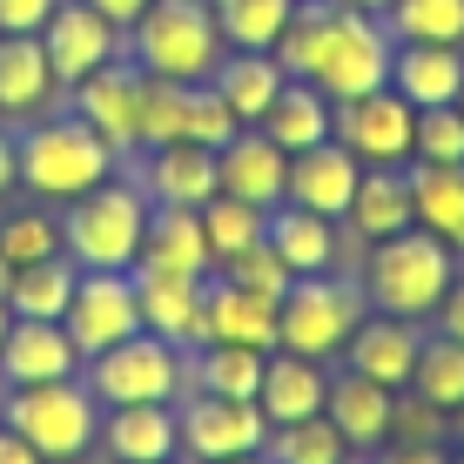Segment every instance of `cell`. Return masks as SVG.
Instances as JSON below:
<instances>
[{
	"label": "cell",
	"mask_w": 464,
	"mask_h": 464,
	"mask_svg": "<svg viewBox=\"0 0 464 464\" xmlns=\"http://www.w3.org/2000/svg\"><path fill=\"white\" fill-rule=\"evenodd\" d=\"M283 82H290V74H283V61L269 54V47H229V54L216 61V74H209V88L229 102V115L243 128H256L269 115V102L283 94Z\"/></svg>",
	"instance_id": "4316f807"
},
{
	"label": "cell",
	"mask_w": 464,
	"mask_h": 464,
	"mask_svg": "<svg viewBox=\"0 0 464 464\" xmlns=\"http://www.w3.org/2000/svg\"><path fill=\"white\" fill-rule=\"evenodd\" d=\"M0 424L21 430L47 464H74L82 451H94V438H102V404H94V391L82 377L14 383L7 404H0Z\"/></svg>",
	"instance_id": "5b68a950"
},
{
	"label": "cell",
	"mask_w": 464,
	"mask_h": 464,
	"mask_svg": "<svg viewBox=\"0 0 464 464\" xmlns=\"http://www.w3.org/2000/svg\"><path fill=\"white\" fill-rule=\"evenodd\" d=\"M363 324V283L357 276H296L290 290L276 296V350H296V357H343L350 330Z\"/></svg>",
	"instance_id": "8992f818"
},
{
	"label": "cell",
	"mask_w": 464,
	"mask_h": 464,
	"mask_svg": "<svg viewBox=\"0 0 464 464\" xmlns=\"http://www.w3.org/2000/svg\"><path fill=\"white\" fill-rule=\"evenodd\" d=\"M263 222H269V209H256V202H243V196H222V188L202 202V236H209L216 263H229L236 249L263 243Z\"/></svg>",
	"instance_id": "8d00e7d4"
},
{
	"label": "cell",
	"mask_w": 464,
	"mask_h": 464,
	"mask_svg": "<svg viewBox=\"0 0 464 464\" xmlns=\"http://www.w3.org/2000/svg\"><path fill=\"white\" fill-rule=\"evenodd\" d=\"M54 377H82V350H74L68 324L47 316H14L7 343H0V383H54Z\"/></svg>",
	"instance_id": "d6986e66"
},
{
	"label": "cell",
	"mask_w": 464,
	"mask_h": 464,
	"mask_svg": "<svg viewBox=\"0 0 464 464\" xmlns=\"http://www.w3.org/2000/svg\"><path fill=\"white\" fill-rule=\"evenodd\" d=\"M135 269H162V276H209L216 256H209V236H202V209L149 202V229H141Z\"/></svg>",
	"instance_id": "7402d4cb"
},
{
	"label": "cell",
	"mask_w": 464,
	"mask_h": 464,
	"mask_svg": "<svg viewBox=\"0 0 464 464\" xmlns=\"http://www.w3.org/2000/svg\"><path fill=\"white\" fill-rule=\"evenodd\" d=\"M263 236H269V249L290 263V276H324V269L343 263L337 222L316 216V209H296V202H276V209H269V222H263Z\"/></svg>",
	"instance_id": "d4e9b609"
},
{
	"label": "cell",
	"mask_w": 464,
	"mask_h": 464,
	"mask_svg": "<svg viewBox=\"0 0 464 464\" xmlns=\"http://www.w3.org/2000/svg\"><path fill=\"white\" fill-rule=\"evenodd\" d=\"M196 343H249V350H276V303L209 269V283H202V324H196Z\"/></svg>",
	"instance_id": "e0dca14e"
},
{
	"label": "cell",
	"mask_w": 464,
	"mask_h": 464,
	"mask_svg": "<svg viewBox=\"0 0 464 464\" xmlns=\"http://www.w3.org/2000/svg\"><path fill=\"white\" fill-rule=\"evenodd\" d=\"M61 0H0V34H41Z\"/></svg>",
	"instance_id": "ee69618b"
},
{
	"label": "cell",
	"mask_w": 464,
	"mask_h": 464,
	"mask_svg": "<svg viewBox=\"0 0 464 464\" xmlns=\"http://www.w3.org/2000/svg\"><path fill=\"white\" fill-rule=\"evenodd\" d=\"M377 464H451V451L444 444H383Z\"/></svg>",
	"instance_id": "bcb514c9"
},
{
	"label": "cell",
	"mask_w": 464,
	"mask_h": 464,
	"mask_svg": "<svg viewBox=\"0 0 464 464\" xmlns=\"http://www.w3.org/2000/svg\"><path fill=\"white\" fill-rule=\"evenodd\" d=\"M216 276H229V283H243V290H256V296H269V303H276L283 290H290V263H283V256L276 249H269V236H263V243H249V249H236L229 256V263H216Z\"/></svg>",
	"instance_id": "60d3db41"
},
{
	"label": "cell",
	"mask_w": 464,
	"mask_h": 464,
	"mask_svg": "<svg viewBox=\"0 0 464 464\" xmlns=\"http://www.w3.org/2000/svg\"><path fill=\"white\" fill-rule=\"evenodd\" d=\"M383 27L397 41H451L464 47V0H391Z\"/></svg>",
	"instance_id": "74e56055"
},
{
	"label": "cell",
	"mask_w": 464,
	"mask_h": 464,
	"mask_svg": "<svg viewBox=\"0 0 464 464\" xmlns=\"http://www.w3.org/2000/svg\"><path fill=\"white\" fill-rule=\"evenodd\" d=\"M418 350H424V330L411 324V316L371 310L357 330H350L343 363H350V371H363L371 383H391V391H404L411 371H418Z\"/></svg>",
	"instance_id": "ffe728a7"
},
{
	"label": "cell",
	"mask_w": 464,
	"mask_h": 464,
	"mask_svg": "<svg viewBox=\"0 0 464 464\" xmlns=\"http://www.w3.org/2000/svg\"><path fill=\"white\" fill-rule=\"evenodd\" d=\"M458 115H464V88H458Z\"/></svg>",
	"instance_id": "6f0895ef"
},
{
	"label": "cell",
	"mask_w": 464,
	"mask_h": 464,
	"mask_svg": "<svg viewBox=\"0 0 464 464\" xmlns=\"http://www.w3.org/2000/svg\"><path fill=\"white\" fill-rule=\"evenodd\" d=\"M324 397H330V371L316 357H296V350H269L263 357V391H256V404H263L269 424L316 418Z\"/></svg>",
	"instance_id": "484cf974"
},
{
	"label": "cell",
	"mask_w": 464,
	"mask_h": 464,
	"mask_svg": "<svg viewBox=\"0 0 464 464\" xmlns=\"http://www.w3.org/2000/svg\"><path fill=\"white\" fill-rule=\"evenodd\" d=\"M269 141H276L283 155H296V149H316V141H330L337 135V102H330L316 82H283V94L269 102V115L256 121Z\"/></svg>",
	"instance_id": "f546056e"
},
{
	"label": "cell",
	"mask_w": 464,
	"mask_h": 464,
	"mask_svg": "<svg viewBox=\"0 0 464 464\" xmlns=\"http://www.w3.org/2000/svg\"><path fill=\"white\" fill-rule=\"evenodd\" d=\"M357 175H363V162L343 149L337 135H330V141H316V149H296V155H290L283 202H296V209H316V216L343 222V216H350V196H357Z\"/></svg>",
	"instance_id": "5bb4252c"
},
{
	"label": "cell",
	"mask_w": 464,
	"mask_h": 464,
	"mask_svg": "<svg viewBox=\"0 0 464 464\" xmlns=\"http://www.w3.org/2000/svg\"><path fill=\"white\" fill-rule=\"evenodd\" d=\"M451 438H458V444H464V404H458V411H451Z\"/></svg>",
	"instance_id": "db71d44e"
},
{
	"label": "cell",
	"mask_w": 464,
	"mask_h": 464,
	"mask_svg": "<svg viewBox=\"0 0 464 464\" xmlns=\"http://www.w3.org/2000/svg\"><path fill=\"white\" fill-rule=\"evenodd\" d=\"M162 464H175V458H162Z\"/></svg>",
	"instance_id": "91938a15"
},
{
	"label": "cell",
	"mask_w": 464,
	"mask_h": 464,
	"mask_svg": "<svg viewBox=\"0 0 464 464\" xmlns=\"http://www.w3.org/2000/svg\"><path fill=\"white\" fill-rule=\"evenodd\" d=\"M337 7H357V14H383L391 0H337Z\"/></svg>",
	"instance_id": "f907efd6"
},
{
	"label": "cell",
	"mask_w": 464,
	"mask_h": 464,
	"mask_svg": "<svg viewBox=\"0 0 464 464\" xmlns=\"http://www.w3.org/2000/svg\"><path fill=\"white\" fill-rule=\"evenodd\" d=\"M444 438H451V418L404 383V391H397V411H391V444H444Z\"/></svg>",
	"instance_id": "b9f144b4"
},
{
	"label": "cell",
	"mask_w": 464,
	"mask_h": 464,
	"mask_svg": "<svg viewBox=\"0 0 464 464\" xmlns=\"http://www.w3.org/2000/svg\"><path fill=\"white\" fill-rule=\"evenodd\" d=\"M94 444L115 464H162L182 458V424H175V404H108Z\"/></svg>",
	"instance_id": "603a6c76"
},
{
	"label": "cell",
	"mask_w": 464,
	"mask_h": 464,
	"mask_svg": "<svg viewBox=\"0 0 464 464\" xmlns=\"http://www.w3.org/2000/svg\"><path fill=\"white\" fill-rule=\"evenodd\" d=\"M141 229H149V196H141L135 175L115 169L108 182H94L88 196L68 202V216H61V249L82 269H135Z\"/></svg>",
	"instance_id": "277c9868"
},
{
	"label": "cell",
	"mask_w": 464,
	"mask_h": 464,
	"mask_svg": "<svg viewBox=\"0 0 464 464\" xmlns=\"http://www.w3.org/2000/svg\"><path fill=\"white\" fill-rule=\"evenodd\" d=\"M202 283L209 276H162V269H135V296H141V330L196 350L202 324Z\"/></svg>",
	"instance_id": "f1b7e54d"
},
{
	"label": "cell",
	"mask_w": 464,
	"mask_h": 464,
	"mask_svg": "<svg viewBox=\"0 0 464 464\" xmlns=\"http://www.w3.org/2000/svg\"><path fill=\"white\" fill-rule=\"evenodd\" d=\"M175 424H182V451L196 464L243 458L269 444V418L256 397H216V391H182L175 397Z\"/></svg>",
	"instance_id": "9c48e42d"
},
{
	"label": "cell",
	"mask_w": 464,
	"mask_h": 464,
	"mask_svg": "<svg viewBox=\"0 0 464 464\" xmlns=\"http://www.w3.org/2000/svg\"><path fill=\"white\" fill-rule=\"evenodd\" d=\"M88 7H94V14H108V21H115L121 34H128V27L141 21V7H149V0H88Z\"/></svg>",
	"instance_id": "c3c4849f"
},
{
	"label": "cell",
	"mask_w": 464,
	"mask_h": 464,
	"mask_svg": "<svg viewBox=\"0 0 464 464\" xmlns=\"http://www.w3.org/2000/svg\"><path fill=\"white\" fill-rule=\"evenodd\" d=\"M41 47H47V61H54L61 88H74L82 74L121 61L128 54V34L108 21V14H94L88 0H61V7L47 14V27H41Z\"/></svg>",
	"instance_id": "4fadbf2b"
},
{
	"label": "cell",
	"mask_w": 464,
	"mask_h": 464,
	"mask_svg": "<svg viewBox=\"0 0 464 464\" xmlns=\"http://www.w3.org/2000/svg\"><path fill=\"white\" fill-rule=\"evenodd\" d=\"M82 383L94 391V404H175L188 391V350L155 337V330H135V337L108 343L102 357L82 363Z\"/></svg>",
	"instance_id": "52a82bcc"
},
{
	"label": "cell",
	"mask_w": 464,
	"mask_h": 464,
	"mask_svg": "<svg viewBox=\"0 0 464 464\" xmlns=\"http://www.w3.org/2000/svg\"><path fill=\"white\" fill-rule=\"evenodd\" d=\"M411 391L451 418V411L464 404V343L444 337V330H424V350H418V371H411Z\"/></svg>",
	"instance_id": "836d02e7"
},
{
	"label": "cell",
	"mask_w": 464,
	"mask_h": 464,
	"mask_svg": "<svg viewBox=\"0 0 464 464\" xmlns=\"http://www.w3.org/2000/svg\"><path fill=\"white\" fill-rule=\"evenodd\" d=\"M391 54H397V34L383 27V14H357V7H337L330 14V34H324V54H316L310 82L330 94V102H357L391 82Z\"/></svg>",
	"instance_id": "ba28073f"
},
{
	"label": "cell",
	"mask_w": 464,
	"mask_h": 464,
	"mask_svg": "<svg viewBox=\"0 0 464 464\" xmlns=\"http://www.w3.org/2000/svg\"><path fill=\"white\" fill-rule=\"evenodd\" d=\"M141 182L149 202H182V209H202L216 196V149L202 141H162V149H141V162L128 169Z\"/></svg>",
	"instance_id": "ac0fdd59"
},
{
	"label": "cell",
	"mask_w": 464,
	"mask_h": 464,
	"mask_svg": "<svg viewBox=\"0 0 464 464\" xmlns=\"http://www.w3.org/2000/svg\"><path fill=\"white\" fill-rule=\"evenodd\" d=\"M263 357L269 350H249V343H196L188 350V391L256 397L263 391Z\"/></svg>",
	"instance_id": "1f68e13d"
},
{
	"label": "cell",
	"mask_w": 464,
	"mask_h": 464,
	"mask_svg": "<svg viewBox=\"0 0 464 464\" xmlns=\"http://www.w3.org/2000/svg\"><path fill=\"white\" fill-rule=\"evenodd\" d=\"M330 14H337V0H296V7H290L276 47H269V54L283 61V74H290V82H310L316 54H324V34H330Z\"/></svg>",
	"instance_id": "e575fe53"
},
{
	"label": "cell",
	"mask_w": 464,
	"mask_h": 464,
	"mask_svg": "<svg viewBox=\"0 0 464 464\" xmlns=\"http://www.w3.org/2000/svg\"><path fill=\"white\" fill-rule=\"evenodd\" d=\"M216 464H269L263 451H243V458H216Z\"/></svg>",
	"instance_id": "f5cc1de1"
},
{
	"label": "cell",
	"mask_w": 464,
	"mask_h": 464,
	"mask_svg": "<svg viewBox=\"0 0 464 464\" xmlns=\"http://www.w3.org/2000/svg\"><path fill=\"white\" fill-rule=\"evenodd\" d=\"M451 464H464V444H458V458H451Z\"/></svg>",
	"instance_id": "680465c9"
},
{
	"label": "cell",
	"mask_w": 464,
	"mask_h": 464,
	"mask_svg": "<svg viewBox=\"0 0 464 464\" xmlns=\"http://www.w3.org/2000/svg\"><path fill=\"white\" fill-rule=\"evenodd\" d=\"M464 256L451 243H438L430 229H397L383 236V243H371V256H363V303L371 310H391V316H411V324H424L430 310H438V296L451 290Z\"/></svg>",
	"instance_id": "7a4b0ae2"
},
{
	"label": "cell",
	"mask_w": 464,
	"mask_h": 464,
	"mask_svg": "<svg viewBox=\"0 0 464 464\" xmlns=\"http://www.w3.org/2000/svg\"><path fill=\"white\" fill-rule=\"evenodd\" d=\"M343 222L357 229V243H383V236L411 229V175L404 169H363Z\"/></svg>",
	"instance_id": "4dcf8cb0"
},
{
	"label": "cell",
	"mask_w": 464,
	"mask_h": 464,
	"mask_svg": "<svg viewBox=\"0 0 464 464\" xmlns=\"http://www.w3.org/2000/svg\"><path fill=\"white\" fill-rule=\"evenodd\" d=\"M0 464H47V458L21 438V430H7V424H0Z\"/></svg>",
	"instance_id": "7dc6e473"
},
{
	"label": "cell",
	"mask_w": 464,
	"mask_h": 464,
	"mask_svg": "<svg viewBox=\"0 0 464 464\" xmlns=\"http://www.w3.org/2000/svg\"><path fill=\"white\" fill-rule=\"evenodd\" d=\"M21 188V155H14V135L0 128V196H14Z\"/></svg>",
	"instance_id": "681fc988"
},
{
	"label": "cell",
	"mask_w": 464,
	"mask_h": 464,
	"mask_svg": "<svg viewBox=\"0 0 464 464\" xmlns=\"http://www.w3.org/2000/svg\"><path fill=\"white\" fill-rule=\"evenodd\" d=\"M391 411H397V391H391V383H371L363 371H350V363L330 377L324 418L337 424V438H343L357 458H377L383 444H391Z\"/></svg>",
	"instance_id": "9a60e30c"
},
{
	"label": "cell",
	"mask_w": 464,
	"mask_h": 464,
	"mask_svg": "<svg viewBox=\"0 0 464 464\" xmlns=\"http://www.w3.org/2000/svg\"><path fill=\"white\" fill-rule=\"evenodd\" d=\"M391 88L411 108H451L464 88V47L451 41H397L391 54Z\"/></svg>",
	"instance_id": "cb8c5ba5"
},
{
	"label": "cell",
	"mask_w": 464,
	"mask_h": 464,
	"mask_svg": "<svg viewBox=\"0 0 464 464\" xmlns=\"http://www.w3.org/2000/svg\"><path fill=\"white\" fill-rule=\"evenodd\" d=\"M14 155H21V188H34L41 202H74V196H88L94 182H108V175L121 169V155L108 149L74 108L68 115L21 121Z\"/></svg>",
	"instance_id": "6da1fadb"
},
{
	"label": "cell",
	"mask_w": 464,
	"mask_h": 464,
	"mask_svg": "<svg viewBox=\"0 0 464 464\" xmlns=\"http://www.w3.org/2000/svg\"><path fill=\"white\" fill-rule=\"evenodd\" d=\"M209 7H216V27L229 47H276L296 0H209Z\"/></svg>",
	"instance_id": "f35d334b"
},
{
	"label": "cell",
	"mask_w": 464,
	"mask_h": 464,
	"mask_svg": "<svg viewBox=\"0 0 464 464\" xmlns=\"http://www.w3.org/2000/svg\"><path fill=\"white\" fill-rule=\"evenodd\" d=\"M61 74L41 34H0V121H41L61 102Z\"/></svg>",
	"instance_id": "2e32d148"
},
{
	"label": "cell",
	"mask_w": 464,
	"mask_h": 464,
	"mask_svg": "<svg viewBox=\"0 0 464 464\" xmlns=\"http://www.w3.org/2000/svg\"><path fill=\"white\" fill-rule=\"evenodd\" d=\"M68 337L74 350H82V363L88 357H102L108 343H121V337H135L141 330V296H135V269H82L74 276V296H68Z\"/></svg>",
	"instance_id": "8fae6325"
},
{
	"label": "cell",
	"mask_w": 464,
	"mask_h": 464,
	"mask_svg": "<svg viewBox=\"0 0 464 464\" xmlns=\"http://www.w3.org/2000/svg\"><path fill=\"white\" fill-rule=\"evenodd\" d=\"M337 141L363 169H404L418 155V108L383 82L357 102H337Z\"/></svg>",
	"instance_id": "30bf717a"
},
{
	"label": "cell",
	"mask_w": 464,
	"mask_h": 464,
	"mask_svg": "<svg viewBox=\"0 0 464 464\" xmlns=\"http://www.w3.org/2000/svg\"><path fill=\"white\" fill-rule=\"evenodd\" d=\"M411 162H464V115L451 108H418V155Z\"/></svg>",
	"instance_id": "7bdbcfd3"
},
{
	"label": "cell",
	"mask_w": 464,
	"mask_h": 464,
	"mask_svg": "<svg viewBox=\"0 0 464 464\" xmlns=\"http://www.w3.org/2000/svg\"><path fill=\"white\" fill-rule=\"evenodd\" d=\"M411 175V222L464 256V162H404Z\"/></svg>",
	"instance_id": "83f0119b"
},
{
	"label": "cell",
	"mask_w": 464,
	"mask_h": 464,
	"mask_svg": "<svg viewBox=\"0 0 464 464\" xmlns=\"http://www.w3.org/2000/svg\"><path fill=\"white\" fill-rule=\"evenodd\" d=\"M7 330H14V310H7V296H0V343H7Z\"/></svg>",
	"instance_id": "816d5d0a"
},
{
	"label": "cell",
	"mask_w": 464,
	"mask_h": 464,
	"mask_svg": "<svg viewBox=\"0 0 464 464\" xmlns=\"http://www.w3.org/2000/svg\"><path fill=\"white\" fill-rule=\"evenodd\" d=\"M74 276H82V263H74L68 249L47 256V263L14 269L7 310H14V316H47V324H61V316H68V296H74Z\"/></svg>",
	"instance_id": "d6a6232c"
},
{
	"label": "cell",
	"mask_w": 464,
	"mask_h": 464,
	"mask_svg": "<svg viewBox=\"0 0 464 464\" xmlns=\"http://www.w3.org/2000/svg\"><path fill=\"white\" fill-rule=\"evenodd\" d=\"M430 316H438V330H444V337H458V343H464V263H458L451 290L438 296V310H430Z\"/></svg>",
	"instance_id": "f6af8a7d"
},
{
	"label": "cell",
	"mask_w": 464,
	"mask_h": 464,
	"mask_svg": "<svg viewBox=\"0 0 464 464\" xmlns=\"http://www.w3.org/2000/svg\"><path fill=\"white\" fill-rule=\"evenodd\" d=\"M343 464H363V458H357V451H350V458H343Z\"/></svg>",
	"instance_id": "9f6ffc18"
},
{
	"label": "cell",
	"mask_w": 464,
	"mask_h": 464,
	"mask_svg": "<svg viewBox=\"0 0 464 464\" xmlns=\"http://www.w3.org/2000/svg\"><path fill=\"white\" fill-rule=\"evenodd\" d=\"M141 82H149V74L121 54V61H108V68H94V74H82V82L68 88V108L121 155V162L141 149Z\"/></svg>",
	"instance_id": "7c38bea8"
},
{
	"label": "cell",
	"mask_w": 464,
	"mask_h": 464,
	"mask_svg": "<svg viewBox=\"0 0 464 464\" xmlns=\"http://www.w3.org/2000/svg\"><path fill=\"white\" fill-rule=\"evenodd\" d=\"M229 54L209 0H149L128 27V61L155 82H209L216 61Z\"/></svg>",
	"instance_id": "3957f363"
},
{
	"label": "cell",
	"mask_w": 464,
	"mask_h": 464,
	"mask_svg": "<svg viewBox=\"0 0 464 464\" xmlns=\"http://www.w3.org/2000/svg\"><path fill=\"white\" fill-rule=\"evenodd\" d=\"M0 256H7L14 269L61 256V216H47V209H14L7 222H0Z\"/></svg>",
	"instance_id": "ab89813d"
},
{
	"label": "cell",
	"mask_w": 464,
	"mask_h": 464,
	"mask_svg": "<svg viewBox=\"0 0 464 464\" xmlns=\"http://www.w3.org/2000/svg\"><path fill=\"white\" fill-rule=\"evenodd\" d=\"M216 182H222V196H243L256 209H276L283 182H290V155H283L263 128H236V135L216 149Z\"/></svg>",
	"instance_id": "44dd1931"
},
{
	"label": "cell",
	"mask_w": 464,
	"mask_h": 464,
	"mask_svg": "<svg viewBox=\"0 0 464 464\" xmlns=\"http://www.w3.org/2000/svg\"><path fill=\"white\" fill-rule=\"evenodd\" d=\"M263 458H269V464H343L350 444L337 438V424L316 411V418H296V424H269Z\"/></svg>",
	"instance_id": "d590c367"
},
{
	"label": "cell",
	"mask_w": 464,
	"mask_h": 464,
	"mask_svg": "<svg viewBox=\"0 0 464 464\" xmlns=\"http://www.w3.org/2000/svg\"><path fill=\"white\" fill-rule=\"evenodd\" d=\"M7 283H14V263H7V256H0V296H7Z\"/></svg>",
	"instance_id": "11a10c76"
}]
</instances>
